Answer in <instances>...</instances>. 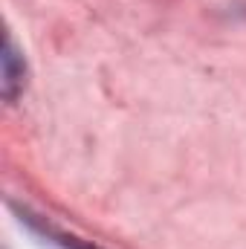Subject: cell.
Here are the masks:
<instances>
[{"label":"cell","mask_w":246,"mask_h":249,"mask_svg":"<svg viewBox=\"0 0 246 249\" xmlns=\"http://www.w3.org/2000/svg\"><path fill=\"white\" fill-rule=\"evenodd\" d=\"M26 75V67H23V58L18 55L15 50V41L6 35V44H3V96L9 102L18 99V93L23 90V78Z\"/></svg>","instance_id":"cell-1"}]
</instances>
